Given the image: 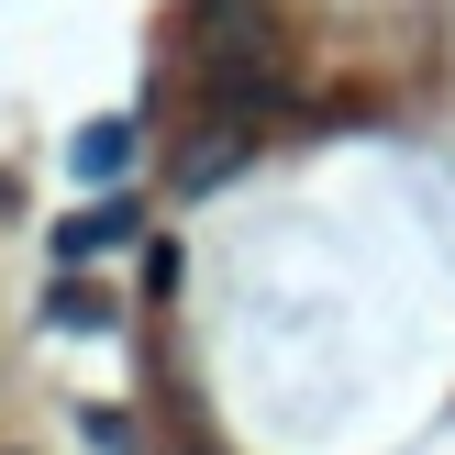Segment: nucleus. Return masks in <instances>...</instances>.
I'll list each match as a JSON object with an SVG mask.
<instances>
[{"mask_svg":"<svg viewBox=\"0 0 455 455\" xmlns=\"http://www.w3.org/2000/svg\"><path fill=\"white\" fill-rule=\"evenodd\" d=\"M123 234H133V212H123V200H100V212H67V222H56V267H89V256H111Z\"/></svg>","mask_w":455,"mask_h":455,"instance_id":"obj_1","label":"nucleus"},{"mask_svg":"<svg viewBox=\"0 0 455 455\" xmlns=\"http://www.w3.org/2000/svg\"><path fill=\"white\" fill-rule=\"evenodd\" d=\"M67 167H78V178H89V189H111V178H123V167H133V123H123V111H111V123H89V133H78V145H67Z\"/></svg>","mask_w":455,"mask_h":455,"instance_id":"obj_2","label":"nucleus"},{"mask_svg":"<svg viewBox=\"0 0 455 455\" xmlns=\"http://www.w3.org/2000/svg\"><path fill=\"white\" fill-rule=\"evenodd\" d=\"M44 323H56V333H100V323H111V289H89V278H56Z\"/></svg>","mask_w":455,"mask_h":455,"instance_id":"obj_3","label":"nucleus"}]
</instances>
